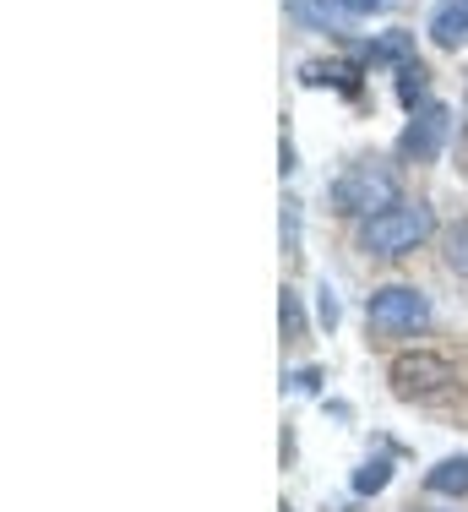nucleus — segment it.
<instances>
[{"label":"nucleus","instance_id":"obj_14","mask_svg":"<svg viewBox=\"0 0 468 512\" xmlns=\"http://www.w3.org/2000/svg\"><path fill=\"white\" fill-rule=\"evenodd\" d=\"M338 6L349 11V17H371V11H381L387 0H338Z\"/></svg>","mask_w":468,"mask_h":512},{"label":"nucleus","instance_id":"obj_4","mask_svg":"<svg viewBox=\"0 0 468 512\" xmlns=\"http://www.w3.org/2000/svg\"><path fill=\"white\" fill-rule=\"evenodd\" d=\"M387 376H392V393H398V398H430V393H441V387L458 382L452 360L447 355H430V349L398 355V360L387 365Z\"/></svg>","mask_w":468,"mask_h":512},{"label":"nucleus","instance_id":"obj_9","mask_svg":"<svg viewBox=\"0 0 468 512\" xmlns=\"http://www.w3.org/2000/svg\"><path fill=\"white\" fill-rule=\"evenodd\" d=\"M305 82H311V88H322V82H332V88H343V93H354L360 88V66H349V60H311V66H305Z\"/></svg>","mask_w":468,"mask_h":512},{"label":"nucleus","instance_id":"obj_6","mask_svg":"<svg viewBox=\"0 0 468 512\" xmlns=\"http://www.w3.org/2000/svg\"><path fill=\"white\" fill-rule=\"evenodd\" d=\"M430 39L441 50H463L468 44V0H436V11H430Z\"/></svg>","mask_w":468,"mask_h":512},{"label":"nucleus","instance_id":"obj_8","mask_svg":"<svg viewBox=\"0 0 468 512\" xmlns=\"http://www.w3.org/2000/svg\"><path fill=\"white\" fill-rule=\"evenodd\" d=\"M289 17L311 22V28H322V33H338L349 11H343L338 0H289Z\"/></svg>","mask_w":468,"mask_h":512},{"label":"nucleus","instance_id":"obj_7","mask_svg":"<svg viewBox=\"0 0 468 512\" xmlns=\"http://www.w3.org/2000/svg\"><path fill=\"white\" fill-rule=\"evenodd\" d=\"M425 485L436 496H468V453H458V458H441L436 469L425 474Z\"/></svg>","mask_w":468,"mask_h":512},{"label":"nucleus","instance_id":"obj_16","mask_svg":"<svg viewBox=\"0 0 468 512\" xmlns=\"http://www.w3.org/2000/svg\"><path fill=\"white\" fill-rule=\"evenodd\" d=\"M322 322H327V327L338 322V300H332V289H322Z\"/></svg>","mask_w":468,"mask_h":512},{"label":"nucleus","instance_id":"obj_3","mask_svg":"<svg viewBox=\"0 0 468 512\" xmlns=\"http://www.w3.org/2000/svg\"><path fill=\"white\" fill-rule=\"evenodd\" d=\"M365 322H371L376 338H409L430 322V300L409 284H387L365 300Z\"/></svg>","mask_w":468,"mask_h":512},{"label":"nucleus","instance_id":"obj_12","mask_svg":"<svg viewBox=\"0 0 468 512\" xmlns=\"http://www.w3.org/2000/svg\"><path fill=\"white\" fill-rule=\"evenodd\" d=\"M447 267H452V273H463V278H468V218H463V224H452V229H447Z\"/></svg>","mask_w":468,"mask_h":512},{"label":"nucleus","instance_id":"obj_5","mask_svg":"<svg viewBox=\"0 0 468 512\" xmlns=\"http://www.w3.org/2000/svg\"><path fill=\"white\" fill-rule=\"evenodd\" d=\"M447 137H452V115H447V104H420L414 109V120L403 126V137H398V158H409V164H436L441 148H447Z\"/></svg>","mask_w":468,"mask_h":512},{"label":"nucleus","instance_id":"obj_10","mask_svg":"<svg viewBox=\"0 0 468 512\" xmlns=\"http://www.w3.org/2000/svg\"><path fill=\"white\" fill-rule=\"evenodd\" d=\"M387 480H392V458H371V463H360V474H354V491L376 496V491H387Z\"/></svg>","mask_w":468,"mask_h":512},{"label":"nucleus","instance_id":"obj_15","mask_svg":"<svg viewBox=\"0 0 468 512\" xmlns=\"http://www.w3.org/2000/svg\"><path fill=\"white\" fill-rule=\"evenodd\" d=\"M316 382H322L316 371H294V376H289V387H294V393H316Z\"/></svg>","mask_w":468,"mask_h":512},{"label":"nucleus","instance_id":"obj_13","mask_svg":"<svg viewBox=\"0 0 468 512\" xmlns=\"http://www.w3.org/2000/svg\"><path fill=\"white\" fill-rule=\"evenodd\" d=\"M278 322H283V338H305V316H300V300H294V289H283Z\"/></svg>","mask_w":468,"mask_h":512},{"label":"nucleus","instance_id":"obj_17","mask_svg":"<svg viewBox=\"0 0 468 512\" xmlns=\"http://www.w3.org/2000/svg\"><path fill=\"white\" fill-rule=\"evenodd\" d=\"M283 512H289V507H283Z\"/></svg>","mask_w":468,"mask_h":512},{"label":"nucleus","instance_id":"obj_1","mask_svg":"<svg viewBox=\"0 0 468 512\" xmlns=\"http://www.w3.org/2000/svg\"><path fill=\"white\" fill-rule=\"evenodd\" d=\"M430 229H436V213L425 202H398L360 224V251L365 256H409L414 246L430 240Z\"/></svg>","mask_w":468,"mask_h":512},{"label":"nucleus","instance_id":"obj_11","mask_svg":"<svg viewBox=\"0 0 468 512\" xmlns=\"http://www.w3.org/2000/svg\"><path fill=\"white\" fill-rule=\"evenodd\" d=\"M398 99L409 104V109L425 99V66H420V60H409V66H398Z\"/></svg>","mask_w":468,"mask_h":512},{"label":"nucleus","instance_id":"obj_2","mask_svg":"<svg viewBox=\"0 0 468 512\" xmlns=\"http://www.w3.org/2000/svg\"><path fill=\"white\" fill-rule=\"evenodd\" d=\"M332 207H338L343 218H376V213H387V207H398V175H392L387 164H376V158L349 164L338 180H332Z\"/></svg>","mask_w":468,"mask_h":512}]
</instances>
